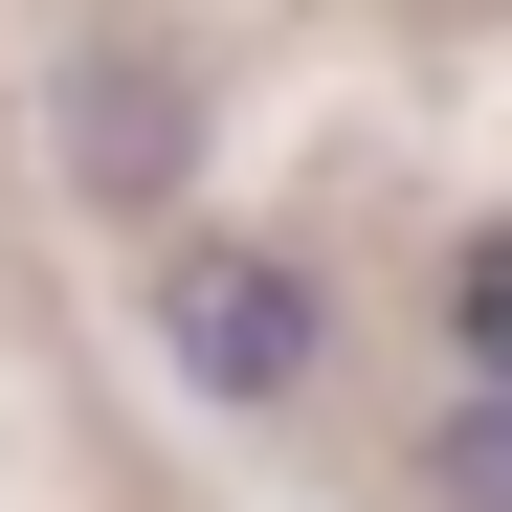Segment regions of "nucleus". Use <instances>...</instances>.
<instances>
[{
  "label": "nucleus",
  "mask_w": 512,
  "mask_h": 512,
  "mask_svg": "<svg viewBox=\"0 0 512 512\" xmlns=\"http://www.w3.org/2000/svg\"><path fill=\"white\" fill-rule=\"evenodd\" d=\"M134 334H156V379H179L201 423H312L334 401V268L268 245V223H156Z\"/></svg>",
  "instance_id": "1"
},
{
  "label": "nucleus",
  "mask_w": 512,
  "mask_h": 512,
  "mask_svg": "<svg viewBox=\"0 0 512 512\" xmlns=\"http://www.w3.org/2000/svg\"><path fill=\"white\" fill-rule=\"evenodd\" d=\"M45 179H67V223H201V45L67 23L45 45Z\"/></svg>",
  "instance_id": "2"
},
{
  "label": "nucleus",
  "mask_w": 512,
  "mask_h": 512,
  "mask_svg": "<svg viewBox=\"0 0 512 512\" xmlns=\"http://www.w3.org/2000/svg\"><path fill=\"white\" fill-rule=\"evenodd\" d=\"M423 512H512V379H446V401H423Z\"/></svg>",
  "instance_id": "3"
},
{
  "label": "nucleus",
  "mask_w": 512,
  "mask_h": 512,
  "mask_svg": "<svg viewBox=\"0 0 512 512\" xmlns=\"http://www.w3.org/2000/svg\"><path fill=\"white\" fill-rule=\"evenodd\" d=\"M423 312H446V379H512V201L446 223V290H423Z\"/></svg>",
  "instance_id": "4"
}]
</instances>
